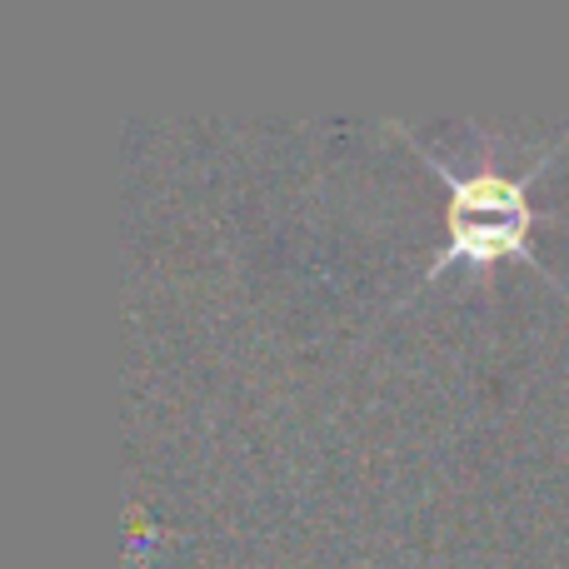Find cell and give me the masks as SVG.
I'll use <instances>...</instances> for the list:
<instances>
[{"label": "cell", "mask_w": 569, "mask_h": 569, "mask_svg": "<svg viewBox=\"0 0 569 569\" xmlns=\"http://www.w3.org/2000/svg\"><path fill=\"white\" fill-rule=\"evenodd\" d=\"M395 130H400V136L420 150L425 166L450 186V200H445V240H440V250H435L425 280H440V270H455V266L490 270V266H500V260H525V266H535L550 284H560L530 250V230H535V220H540V210L530 206V180L550 166V156H560V140H555L550 156H540L530 170H520V176H515V170H490V166L475 170V176H455L440 156H430V150L415 140V130H405V126H395Z\"/></svg>", "instance_id": "cell-1"}]
</instances>
